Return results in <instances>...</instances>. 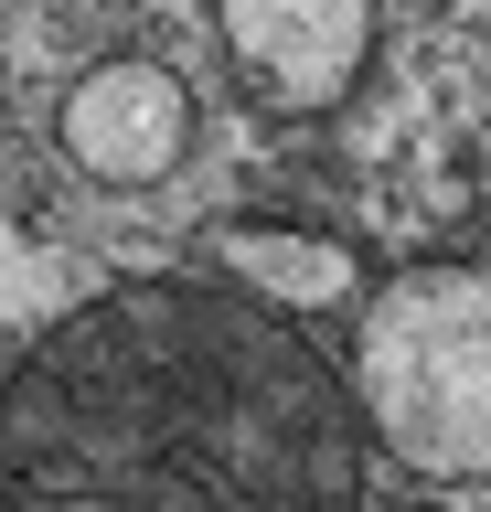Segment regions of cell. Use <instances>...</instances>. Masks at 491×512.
<instances>
[{
	"mask_svg": "<svg viewBox=\"0 0 491 512\" xmlns=\"http://www.w3.org/2000/svg\"><path fill=\"white\" fill-rule=\"evenodd\" d=\"M0 512H363V406L267 299L129 278L0 384Z\"/></svg>",
	"mask_w": 491,
	"mask_h": 512,
	"instance_id": "1",
	"label": "cell"
},
{
	"mask_svg": "<svg viewBox=\"0 0 491 512\" xmlns=\"http://www.w3.org/2000/svg\"><path fill=\"white\" fill-rule=\"evenodd\" d=\"M363 427L427 480L491 470V278L481 267H417L363 310L353 342Z\"/></svg>",
	"mask_w": 491,
	"mask_h": 512,
	"instance_id": "2",
	"label": "cell"
},
{
	"mask_svg": "<svg viewBox=\"0 0 491 512\" xmlns=\"http://www.w3.org/2000/svg\"><path fill=\"white\" fill-rule=\"evenodd\" d=\"M225 11V54L267 107H331L363 75V0H214Z\"/></svg>",
	"mask_w": 491,
	"mask_h": 512,
	"instance_id": "3",
	"label": "cell"
},
{
	"mask_svg": "<svg viewBox=\"0 0 491 512\" xmlns=\"http://www.w3.org/2000/svg\"><path fill=\"white\" fill-rule=\"evenodd\" d=\"M182 139H193V96H182V75H161V64H97V75L65 86L75 171H97V182H118V192L161 182L171 160H182Z\"/></svg>",
	"mask_w": 491,
	"mask_h": 512,
	"instance_id": "4",
	"label": "cell"
},
{
	"mask_svg": "<svg viewBox=\"0 0 491 512\" xmlns=\"http://www.w3.org/2000/svg\"><path fill=\"white\" fill-rule=\"evenodd\" d=\"M214 256L257 288L267 310H342L353 299V256L331 246V235H299V224H225Z\"/></svg>",
	"mask_w": 491,
	"mask_h": 512,
	"instance_id": "5",
	"label": "cell"
}]
</instances>
